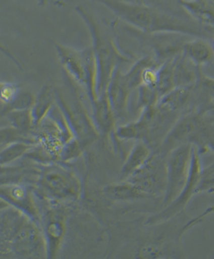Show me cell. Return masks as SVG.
I'll return each instance as SVG.
<instances>
[{
	"label": "cell",
	"mask_w": 214,
	"mask_h": 259,
	"mask_svg": "<svg viewBox=\"0 0 214 259\" xmlns=\"http://www.w3.org/2000/svg\"><path fill=\"white\" fill-rule=\"evenodd\" d=\"M135 29L148 34H175L207 38L210 30L187 20L142 3L127 0H94Z\"/></svg>",
	"instance_id": "obj_1"
},
{
	"label": "cell",
	"mask_w": 214,
	"mask_h": 259,
	"mask_svg": "<svg viewBox=\"0 0 214 259\" xmlns=\"http://www.w3.org/2000/svg\"><path fill=\"white\" fill-rule=\"evenodd\" d=\"M0 249L1 255L22 258L47 257V248L42 229L38 223L15 206L1 210Z\"/></svg>",
	"instance_id": "obj_2"
},
{
	"label": "cell",
	"mask_w": 214,
	"mask_h": 259,
	"mask_svg": "<svg viewBox=\"0 0 214 259\" xmlns=\"http://www.w3.org/2000/svg\"><path fill=\"white\" fill-rule=\"evenodd\" d=\"M75 11L87 24L92 38V49L95 54L97 67L96 95L97 99L106 92L115 70L124 63L133 61V58L119 50L115 39L101 28L94 16L85 8L77 6Z\"/></svg>",
	"instance_id": "obj_3"
},
{
	"label": "cell",
	"mask_w": 214,
	"mask_h": 259,
	"mask_svg": "<svg viewBox=\"0 0 214 259\" xmlns=\"http://www.w3.org/2000/svg\"><path fill=\"white\" fill-rule=\"evenodd\" d=\"M36 194L46 201L57 204H67L80 198L81 185L76 175L62 164L43 165L38 178Z\"/></svg>",
	"instance_id": "obj_4"
},
{
	"label": "cell",
	"mask_w": 214,
	"mask_h": 259,
	"mask_svg": "<svg viewBox=\"0 0 214 259\" xmlns=\"http://www.w3.org/2000/svg\"><path fill=\"white\" fill-rule=\"evenodd\" d=\"M58 58L65 72L84 90L91 104L97 100V67L92 47L76 50L61 44L56 45Z\"/></svg>",
	"instance_id": "obj_5"
},
{
	"label": "cell",
	"mask_w": 214,
	"mask_h": 259,
	"mask_svg": "<svg viewBox=\"0 0 214 259\" xmlns=\"http://www.w3.org/2000/svg\"><path fill=\"white\" fill-rule=\"evenodd\" d=\"M193 148L191 143H185L175 148L167 156V189L163 203L165 206L176 199L187 185Z\"/></svg>",
	"instance_id": "obj_6"
},
{
	"label": "cell",
	"mask_w": 214,
	"mask_h": 259,
	"mask_svg": "<svg viewBox=\"0 0 214 259\" xmlns=\"http://www.w3.org/2000/svg\"><path fill=\"white\" fill-rule=\"evenodd\" d=\"M166 158L167 156L162 155L158 149L153 150L145 164L125 181L153 198L165 194L167 189Z\"/></svg>",
	"instance_id": "obj_7"
},
{
	"label": "cell",
	"mask_w": 214,
	"mask_h": 259,
	"mask_svg": "<svg viewBox=\"0 0 214 259\" xmlns=\"http://www.w3.org/2000/svg\"><path fill=\"white\" fill-rule=\"evenodd\" d=\"M142 84V71L138 66H132L128 73L121 71L119 66L115 70L106 93L115 117H121L126 112L130 93Z\"/></svg>",
	"instance_id": "obj_8"
},
{
	"label": "cell",
	"mask_w": 214,
	"mask_h": 259,
	"mask_svg": "<svg viewBox=\"0 0 214 259\" xmlns=\"http://www.w3.org/2000/svg\"><path fill=\"white\" fill-rule=\"evenodd\" d=\"M201 175H202V166H201V162L199 157L198 149L193 148L190 171H189L187 185L184 188L183 191L176 199H174L172 203H170L168 206H166L167 208L157 213L156 215L150 218L147 224L157 225L164 221H167L169 219L175 217L177 213H180L185 208V206H187L190 198L194 196V194H196V189L201 180Z\"/></svg>",
	"instance_id": "obj_9"
},
{
	"label": "cell",
	"mask_w": 214,
	"mask_h": 259,
	"mask_svg": "<svg viewBox=\"0 0 214 259\" xmlns=\"http://www.w3.org/2000/svg\"><path fill=\"white\" fill-rule=\"evenodd\" d=\"M49 207L41 213V225L46 240L47 257L54 258L61 247L65 234L67 212L65 204L48 202Z\"/></svg>",
	"instance_id": "obj_10"
},
{
	"label": "cell",
	"mask_w": 214,
	"mask_h": 259,
	"mask_svg": "<svg viewBox=\"0 0 214 259\" xmlns=\"http://www.w3.org/2000/svg\"><path fill=\"white\" fill-rule=\"evenodd\" d=\"M1 198L9 206L26 213L38 225L41 222V210L38 206V196L35 187L24 185L23 183L1 184Z\"/></svg>",
	"instance_id": "obj_11"
},
{
	"label": "cell",
	"mask_w": 214,
	"mask_h": 259,
	"mask_svg": "<svg viewBox=\"0 0 214 259\" xmlns=\"http://www.w3.org/2000/svg\"><path fill=\"white\" fill-rule=\"evenodd\" d=\"M57 103L60 110L65 115L70 128L73 132V136L80 141V144L86 147L90 144L98 137V131L96 130L95 123L82 109V107H71L66 103L64 97L57 92Z\"/></svg>",
	"instance_id": "obj_12"
},
{
	"label": "cell",
	"mask_w": 214,
	"mask_h": 259,
	"mask_svg": "<svg viewBox=\"0 0 214 259\" xmlns=\"http://www.w3.org/2000/svg\"><path fill=\"white\" fill-rule=\"evenodd\" d=\"M178 3L199 25L214 29V0H178Z\"/></svg>",
	"instance_id": "obj_13"
},
{
	"label": "cell",
	"mask_w": 214,
	"mask_h": 259,
	"mask_svg": "<svg viewBox=\"0 0 214 259\" xmlns=\"http://www.w3.org/2000/svg\"><path fill=\"white\" fill-rule=\"evenodd\" d=\"M93 107V122L96 130L101 134H110L115 127V113L107 97V93L98 97Z\"/></svg>",
	"instance_id": "obj_14"
},
{
	"label": "cell",
	"mask_w": 214,
	"mask_h": 259,
	"mask_svg": "<svg viewBox=\"0 0 214 259\" xmlns=\"http://www.w3.org/2000/svg\"><path fill=\"white\" fill-rule=\"evenodd\" d=\"M183 53L198 67L209 65L214 58L212 47L206 38L200 37H195L186 42L183 46Z\"/></svg>",
	"instance_id": "obj_15"
},
{
	"label": "cell",
	"mask_w": 214,
	"mask_h": 259,
	"mask_svg": "<svg viewBox=\"0 0 214 259\" xmlns=\"http://www.w3.org/2000/svg\"><path fill=\"white\" fill-rule=\"evenodd\" d=\"M103 194L111 200L123 202L153 198L150 195L145 194L128 181L108 185L103 189Z\"/></svg>",
	"instance_id": "obj_16"
},
{
	"label": "cell",
	"mask_w": 214,
	"mask_h": 259,
	"mask_svg": "<svg viewBox=\"0 0 214 259\" xmlns=\"http://www.w3.org/2000/svg\"><path fill=\"white\" fill-rule=\"evenodd\" d=\"M55 101H57V92L52 85L46 84L36 97L34 104L31 107V116L34 126L38 125L50 113Z\"/></svg>",
	"instance_id": "obj_17"
},
{
	"label": "cell",
	"mask_w": 214,
	"mask_h": 259,
	"mask_svg": "<svg viewBox=\"0 0 214 259\" xmlns=\"http://www.w3.org/2000/svg\"><path fill=\"white\" fill-rule=\"evenodd\" d=\"M151 154V148L144 141L134 146L122 169V180L125 181L132 176L134 172L139 170L145 164V162L148 160Z\"/></svg>",
	"instance_id": "obj_18"
},
{
	"label": "cell",
	"mask_w": 214,
	"mask_h": 259,
	"mask_svg": "<svg viewBox=\"0 0 214 259\" xmlns=\"http://www.w3.org/2000/svg\"><path fill=\"white\" fill-rule=\"evenodd\" d=\"M32 148L33 145L27 142H16L7 146L4 149H2L1 151V156H0L1 166L11 164L12 162L17 160L21 156L26 155Z\"/></svg>",
	"instance_id": "obj_19"
},
{
	"label": "cell",
	"mask_w": 214,
	"mask_h": 259,
	"mask_svg": "<svg viewBox=\"0 0 214 259\" xmlns=\"http://www.w3.org/2000/svg\"><path fill=\"white\" fill-rule=\"evenodd\" d=\"M6 114L7 118L10 121L13 127H16L17 129L22 130L26 133H31L32 129L34 128L31 109L11 111Z\"/></svg>",
	"instance_id": "obj_20"
},
{
	"label": "cell",
	"mask_w": 214,
	"mask_h": 259,
	"mask_svg": "<svg viewBox=\"0 0 214 259\" xmlns=\"http://www.w3.org/2000/svg\"><path fill=\"white\" fill-rule=\"evenodd\" d=\"M35 97L31 92L26 91H20L19 94L11 104H9L7 107H3L2 114L5 115L11 111L24 110V109H31L35 102Z\"/></svg>",
	"instance_id": "obj_21"
},
{
	"label": "cell",
	"mask_w": 214,
	"mask_h": 259,
	"mask_svg": "<svg viewBox=\"0 0 214 259\" xmlns=\"http://www.w3.org/2000/svg\"><path fill=\"white\" fill-rule=\"evenodd\" d=\"M83 148L84 147L80 144V141H78L76 138H73L64 146L60 160L63 162H68L79 157L83 150Z\"/></svg>",
	"instance_id": "obj_22"
},
{
	"label": "cell",
	"mask_w": 214,
	"mask_h": 259,
	"mask_svg": "<svg viewBox=\"0 0 214 259\" xmlns=\"http://www.w3.org/2000/svg\"><path fill=\"white\" fill-rule=\"evenodd\" d=\"M21 88L17 84L2 81L0 85V99L3 105L8 106L19 94Z\"/></svg>",
	"instance_id": "obj_23"
},
{
	"label": "cell",
	"mask_w": 214,
	"mask_h": 259,
	"mask_svg": "<svg viewBox=\"0 0 214 259\" xmlns=\"http://www.w3.org/2000/svg\"><path fill=\"white\" fill-rule=\"evenodd\" d=\"M37 1H38V6H40V7L46 6V2H47V0H37Z\"/></svg>",
	"instance_id": "obj_24"
},
{
	"label": "cell",
	"mask_w": 214,
	"mask_h": 259,
	"mask_svg": "<svg viewBox=\"0 0 214 259\" xmlns=\"http://www.w3.org/2000/svg\"><path fill=\"white\" fill-rule=\"evenodd\" d=\"M211 47H212V50H213V53H214V38H213V41H212V44H211Z\"/></svg>",
	"instance_id": "obj_25"
}]
</instances>
